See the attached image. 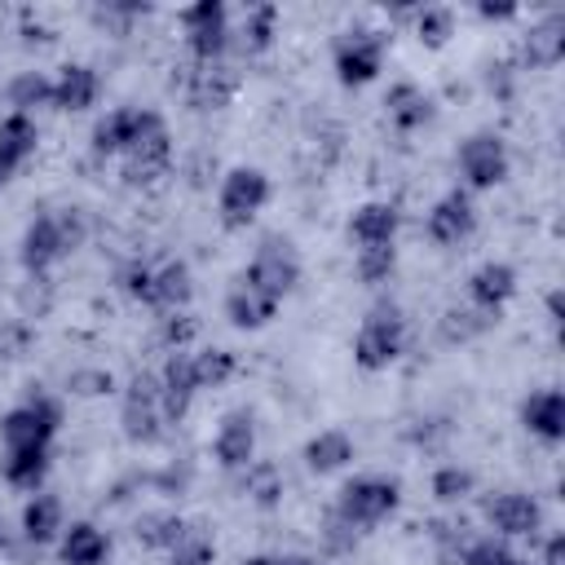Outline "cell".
<instances>
[{
  "label": "cell",
  "mask_w": 565,
  "mask_h": 565,
  "mask_svg": "<svg viewBox=\"0 0 565 565\" xmlns=\"http://www.w3.org/2000/svg\"><path fill=\"white\" fill-rule=\"evenodd\" d=\"M402 503V486L393 477H353L340 486L331 516H340L353 534H371L380 521H388Z\"/></svg>",
  "instance_id": "cell-1"
},
{
  "label": "cell",
  "mask_w": 565,
  "mask_h": 565,
  "mask_svg": "<svg viewBox=\"0 0 565 565\" xmlns=\"http://www.w3.org/2000/svg\"><path fill=\"white\" fill-rule=\"evenodd\" d=\"M406 349V318L397 305H375L358 335H353V362L362 371H388Z\"/></svg>",
  "instance_id": "cell-2"
},
{
  "label": "cell",
  "mask_w": 565,
  "mask_h": 565,
  "mask_svg": "<svg viewBox=\"0 0 565 565\" xmlns=\"http://www.w3.org/2000/svg\"><path fill=\"white\" fill-rule=\"evenodd\" d=\"M269 177L252 163H238L221 177V194H216V212L225 230H247L256 221V212L269 203Z\"/></svg>",
  "instance_id": "cell-3"
},
{
  "label": "cell",
  "mask_w": 565,
  "mask_h": 565,
  "mask_svg": "<svg viewBox=\"0 0 565 565\" xmlns=\"http://www.w3.org/2000/svg\"><path fill=\"white\" fill-rule=\"evenodd\" d=\"M62 428V402L49 393H31L22 406L0 415V441L4 446H49Z\"/></svg>",
  "instance_id": "cell-4"
},
{
  "label": "cell",
  "mask_w": 565,
  "mask_h": 565,
  "mask_svg": "<svg viewBox=\"0 0 565 565\" xmlns=\"http://www.w3.org/2000/svg\"><path fill=\"white\" fill-rule=\"evenodd\" d=\"M238 282H247V287H256V291L282 300V296L300 282V256H296V247H291L287 238L269 234V238L256 247V256L247 260V269H243Z\"/></svg>",
  "instance_id": "cell-5"
},
{
  "label": "cell",
  "mask_w": 565,
  "mask_h": 565,
  "mask_svg": "<svg viewBox=\"0 0 565 565\" xmlns=\"http://www.w3.org/2000/svg\"><path fill=\"white\" fill-rule=\"evenodd\" d=\"M181 26H185L194 62H225L234 31H230V13L221 0H199V4L181 9Z\"/></svg>",
  "instance_id": "cell-6"
},
{
  "label": "cell",
  "mask_w": 565,
  "mask_h": 565,
  "mask_svg": "<svg viewBox=\"0 0 565 565\" xmlns=\"http://www.w3.org/2000/svg\"><path fill=\"white\" fill-rule=\"evenodd\" d=\"M335 79L344 88H362L384 71V35L380 31H344L335 40Z\"/></svg>",
  "instance_id": "cell-7"
},
{
  "label": "cell",
  "mask_w": 565,
  "mask_h": 565,
  "mask_svg": "<svg viewBox=\"0 0 565 565\" xmlns=\"http://www.w3.org/2000/svg\"><path fill=\"white\" fill-rule=\"evenodd\" d=\"M455 159H459V177L468 190H494L499 181H508V168H512V154L503 137L494 132H472Z\"/></svg>",
  "instance_id": "cell-8"
},
{
  "label": "cell",
  "mask_w": 565,
  "mask_h": 565,
  "mask_svg": "<svg viewBox=\"0 0 565 565\" xmlns=\"http://www.w3.org/2000/svg\"><path fill=\"white\" fill-rule=\"evenodd\" d=\"M119 424H124L128 441H159V433L168 428L163 411H159V375L141 371V375L128 380L124 406H119Z\"/></svg>",
  "instance_id": "cell-9"
},
{
  "label": "cell",
  "mask_w": 565,
  "mask_h": 565,
  "mask_svg": "<svg viewBox=\"0 0 565 565\" xmlns=\"http://www.w3.org/2000/svg\"><path fill=\"white\" fill-rule=\"evenodd\" d=\"M481 516L494 539H534L543 530V508L525 490H499L481 503Z\"/></svg>",
  "instance_id": "cell-10"
},
{
  "label": "cell",
  "mask_w": 565,
  "mask_h": 565,
  "mask_svg": "<svg viewBox=\"0 0 565 565\" xmlns=\"http://www.w3.org/2000/svg\"><path fill=\"white\" fill-rule=\"evenodd\" d=\"M163 115L159 110H146V106H119V110H106L97 124H93V154H128V146H137Z\"/></svg>",
  "instance_id": "cell-11"
},
{
  "label": "cell",
  "mask_w": 565,
  "mask_h": 565,
  "mask_svg": "<svg viewBox=\"0 0 565 565\" xmlns=\"http://www.w3.org/2000/svg\"><path fill=\"white\" fill-rule=\"evenodd\" d=\"M172 168V137H168V124L159 119L137 146H128L124 154V181L128 185H154L163 181Z\"/></svg>",
  "instance_id": "cell-12"
},
{
  "label": "cell",
  "mask_w": 565,
  "mask_h": 565,
  "mask_svg": "<svg viewBox=\"0 0 565 565\" xmlns=\"http://www.w3.org/2000/svg\"><path fill=\"white\" fill-rule=\"evenodd\" d=\"M424 230H428V238H433L437 247H459V243L477 230L472 194H468V190H446V194L433 203V212H428Z\"/></svg>",
  "instance_id": "cell-13"
},
{
  "label": "cell",
  "mask_w": 565,
  "mask_h": 565,
  "mask_svg": "<svg viewBox=\"0 0 565 565\" xmlns=\"http://www.w3.org/2000/svg\"><path fill=\"white\" fill-rule=\"evenodd\" d=\"M516 296V269L503 265V260H486L468 274V305L481 313V318H499L503 305Z\"/></svg>",
  "instance_id": "cell-14"
},
{
  "label": "cell",
  "mask_w": 565,
  "mask_h": 565,
  "mask_svg": "<svg viewBox=\"0 0 565 565\" xmlns=\"http://www.w3.org/2000/svg\"><path fill=\"white\" fill-rule=\"evenodd\" d=\"M212 455L225 472H243L256 459V419L252 411H230L212 437Z\"/></svg>",
  "instance_id": "cell-15"
},
{
  "label": "cell",
  "mask_w": 565,
  "mask_h": 565,
  "mask_svg": "<svg viewBox=\"0 0 565 565\" xmlns=\"http://www.w3.org/2000/svg\"><path fill=\"white\" fill-rule=\"evenodd\" d=\"M238 93V71L230 62H194L185 79V97L199 110H225Z\"/></svg>",
  "instance_id": "cell-16"
},
{
  "label": "cell",
  "mask_w": 565,
  "mask_h": 565,
  "mask_svg": "<svg viewBox=\"0 0 565 565\" xmlns=\"http://www.w3.org/2000/svg\"><path fill=\"white\" fill-rule=\"evenodd\" d=\"M18 256H22L26 274H49V269L66 256L57 212H40V216H31V225L22 230V252H18Z\"/></svg>",
  "instance_id": "cell-17"
},
{
  "label": "cell",
  "mask_w": 565,
  "mask_h": 565,
  "mask_svg": "<svg viewBox=\"0 0 565 565\" xmlns=\"http://www.w3.org/2000/svg\"><path fill=\"white\" fill-rule=\"evenodd\" d=\"M35 146H40V128H35V119L31 115H4L0 119V190L13 181V172L35 154Z\"/></svg>",
  "instance_id": "cell-18"
},
{
  "label": "cell",
  "mask_w": 565,
  "mask_h": 565,
  "mask_svg": "<svg viewBox=\"0 0 565 565\" xmlns=\"http://www.w3.org/2000/svg\"><path fill=\"white\" fill-rule=\"evenodd\" d=\"M102 97V75L84 62H66L57 75H53V106L66 110V115H79L88 106H97Z\"/></svg>",
  "instance_id": "cell-19"
},
{
  "label": "cell",
  "mask_w": 565,
  "mask_h": 565,
  "mask_svg": "<svg viewBox=\"0 0 565 565\" xmlns=\"http://www.w3.org/2000/svg\"><path fill=\"white\" fill-rule=\"evenodd\" d=\"M397 225H402V216H397L393 203L366 199V203H358L353 216H349V238H353L358 247H388V243L397 238Z\"/></svg>",
  "instance_id": "cell-20"
},
{
  "label": "cell",
  "mask_w": 565,
  "mask_h": 565,
  "mask_svg": "<svg viewBox=\"0 0 565 565\" xmlns=\"http://www.w3.org/2000/svg\"><path fill=\"white\" fill-rule=\"evenodd\" d=\"M521 424L525 433H534L539 441L556 446L565 437V393L561 388H539L521 402Z\"/></svg>",
  "instance_id": "cell-21"
},
{
  "label": "cell",
  "mask_w": 565,
  "mask_h": 565,
  "mask_svg": "<svg viewBox=\"0 0 565 565\" xmlns=\"http://www.w3.org/2000/svg\"><path fill=\"white\" fill-rule=\"evenodd\" d=\"M525 66H556L565 57V13H543L521 40Z\"/></svg>",
  "instance_id": "cell-22"
},
{
  "label": "cell",
  "mask_w": 565,
  "mask_h": 565,
  "mask_svg": "<svg viewBox=\"0 0 565 565\" xmlns=\"http://www.w3.org/2000/svg\"><path fill=\"white\" fill-rule=\"evenodd\" d=\"M384 115H388V124H393L397 132H415V128H424V124L433 119V97H428L419 84L402 79V84L388 88V97H384Z\"/></svg>",
  "instance_id": "cell-23"
},
{
  "label": "cell",
  "mask_w": 565,
  "mask_h": 565,
  "mask_svg": "<svg viewBox=\"0 0 565 565\" xmlns=\"http://www.w3.org/2000/svg\"><path fill=\"white\" fill-rule=\"evenodd\" d=\"M190 296H194V274H190L185 260H163V265H154L150 309H159V313H177V309L190 305Z\"/></svg>",
  "instance_id": "cell-24"
},
{
  "label": "cell",
  "mask_w": 565,
  "mask_h": 565,
  "mask_svg": "<svg viewBox=\"0 0 565 565\" xmlns=\"http://www.w3.org/2000/svg\"><path fill=\"white\" fill-rule=\"evenodd\" d=\"M57 552H62V565H106L110 539L93 521H71L57 539Z\"/></svg>",
  "instance_id": "cell-25"
},
{
  "label": "cell",
  "mask_w": 565,
  "mask_h": 565,
  "mask_svg": "<svg viewBox=\"0 0 565 565\" xmlns=\"http://www.w3.org/2000/svg\"><path fill=\"white\" fill-rule=\"evenodd\" d=\"M278 305H282V300H274V296H265V291L238 282V287H230V296H225V318H230V327H238V331H256V327H265V322L278 313Z\"/></svg>",
  "instance_id": "cell-26"
},
{
  "label": "cell",
  "mask_w": 565,
  "mask_h": 565,
  "mask_svg": "<svg viewBox=\"0 0 565 565\" xmlns=\"http://www.w3.org/2000/svg\"><path fill=\"white\" fill-rule=\"evenodd\" d=\"M62 530H66V508H62V499L57 494H31L26 499V508H22V534H26V543H53V539H62Z\"/></svg>",
  "instance_id": "cell-27"
},
{
  "label": "cell",
  "mask_w": 565,
  "mask_h": 565,
  "mask_svg": "<svg viewBox=\"0 0 565 565\" xmlns=\"http://www.w3.org/2000/svg\"><path fill=\"white\" fill-rule=\"evenodd\" d=\"M49 472V446H4L0 450V477L18 490H35Z\"/></svg>",
  "instance_id": "cell-28"
},
{
  "label": "cell",
  "mask_w": 565,
  "mask_h": 565,
  "mask_svg": "<svg viewBox=\"0 0 565 565\" xmlns=\"http://www.w3.org/2000/svg\"><path fill=\"white\" fill-rule=\"evenodd\" d=\"M353 450L358 446H353V437L344 428H322V433H313L305 441V463L313 472H340V468L353 463Z\"/></svg>",
  "instance_id": "cell-29"
},
{
  "label": "cell",
  "mask_w": 565,
  "mask_h": 565,
  "mask_svg": "<svg viewBox=\"0 0 565 565\" xmlns=\"http://www.w3.org/2000/svg\"><path fill=\"white\" fill-rule=\"evenodd\" d=\"M4 102H9L13 115H31L35 119L40 106H53V79L40 75V71H18L4 84Z\"/></svg>",
  "instance_id": "cell-30"
},
{
  "label": "cell",
  "mask_w": 565,
  "mask_h": 565,
  "mask_svg": "<svg viewBox=\"0 0 565 565\" xmlns=\"http://www.w3.org/2000/svg\"><path fill=\"white\" fill-rule=\"evenodd\" d=\"M216 561V539L212 530H203L199 521H185V530L177 534V543L168 547V565H212Z\"/></svg>",
  "instance_id": "cell-31"
},
{
  "label": "cell",
  "mask_w": 565,
  "mask_h": 565,
  "mask_svg": "<svg viewBox=\"0 0 565 565\" xmlns=\"http://www.w3.org/2000/svg\"><path fill=\"white\" fill-rule=\"evenodd\" d=\"M274 31H278V9H274V4H252V9L243 13V26H238L234 44H238L243 53H265V49L274 44Z\"/></svg>",
  "instance_id": "cell-32"
},
{
  "label": "cell",
  "mask_w": 565,
  "mask_h": 565,
  "mask_svg": "<svg viewBox=\"0 0 565 565\" xmlns=\"http://www.w3.org/2000/svg\"><path fill=\"white\" fill-rule=\"evenodd\" d=\"M190 366H194V388H225L238 371V358L230 349H199L190 353Z\"/></svg>",
  "instance_id": "cell-33"
},
{
  "label": "cell",
  "mask_w": 565,
  "mask_h": 565,
  "mask_svg": "<svg viewBox=\"0 0 565 565\" xmlns=\"http://www.w3.org/2000/svg\"><path fill=\"white\" fill-rule=\"evenodd\" d=\"M243 490H247V499L256 508H274L282 499V468L269 463V459H252L243 468Z\"/></svg>",
  "instance_id": "cell-34"
},
{
  "label": "cell",
  "mask_w": 565,
  "mask_h": 565,
  "mask_svg": "<svg viewBox=\"0 0 565 565\" xmlns=\"http://www.w3.org/2000/svg\"><path fill=\"white\" fill-rule=\"evenodd\" d=\"M181 530H185V521H181L177 512H146V516L137 521V543L150 547V552H168Z\"/></svg>",
  "instance_id": "cell-35"
},
{
  "label": "cell",
  "mask_w": 565,
  "mask_h": 565,
  "mask_svg": "<svg viewBox=\"0 0 565 565\" xmlns=\"http://www.w3.org/2000/svg\"><path fill=\"white\" fill-rule=\"evenodd\" d=\"M415 35H419V44L441 49V44L455 35V9H446V4H424V9H415Z\"/></svg>",
  "instance_id": "cell-36"
},
{
  "label": "cell",
  "mask_w": 565,
  "mask_h": 565,
  "mask_svg": "<svg viewBox=\"0 0 565 565\" xmlns=\"http://www.w3.org/2000/svg\"><path fill=\"white\" fill-rule=\"evenodd\" d=\"M358 278L366 282V287H380V282H388L393 278V269H397V247L388 243V247H358Z\"/></svg>",
  "instance_id": "cell-37"
},
{
  "label": "cell",
  "mask_w": 565,
  "mask_h": 565,
  "mask_svg": "<svg viewBox=\"0 0 565 565\" xmlns=\"http://www.w3.org/2000/svg\"><path fill=\"white\" fill-rule=\"evenodd\" d=\"M472 486H477V477L468 468H459V463H441L433 472V499L437 503H463L472 494Z\"/></svg>",
  "instance_id": "cell-38"
},
{
  "label": "cell",
  "mask_w": 565,
  "mask_h": 565,
  "mask_svg": "<svg viewBox=\"0 0 565 565\" xmlns=\"http://www.w3.org/2000/svg\"><path fill=\"white\" fill-rule=\"evenodd\" d=\"M194 335H199V318L190 309H177V313L159 318V340L168 344V353H190Z\"/></svg>",
  "instance_id": "cell-39"
},
{
  "label": "cell",
  "mask_w": 565,
  "mask_h": 565,
  "mask_svg": "<svg viewBox=\"0 0 565 565\" xmlns=\"http://www.w3.org/2000/svg\"><path fill=\"white\" fill-rule=\"evenodd\" d=\"M119 291L128 296V300H141V305H150V282H154V265H146V260H128L124 269H119Z\"/></svg>",
  "instance_id": "cell-40"
},
{
  "label": "cell",
  "mask_w": 565,
  "mask_h": 565,
  "mask_svg": "<svg viewBox=\"0 0 565 565\" xmlns=\"http://www.w3.org/2000/svg\"><path fill=\"white\" fill-rule=\"evenodd\" d=\"M490 327V318H481L477 309H450L446 318H441V335L446 340H472L477 331H486Z\"/></svg>",
  "instance_id": "cell-41"
},
{
  "label": "cell",
  "mask_w": 565,
  "mask_h": 565,
  "mask_svg": "<svg viewBox=\"0 0 565 565\" xmlns=\"http://www.w3.org/2000/svg\"><path fill=\"white\" fill-rule=\"evenodd\" d=\"M66 388L79 393V397H97V393H110V388H115V375L102 371V366H84V371H71Z\"/></svg>",
  "instance_id": "cell-42"
},
{
  "label": "cell",
  "mask_w": 565,
  "mask_h": 565,
  "mask_svg": "<svg viewBox=\"0 0 565 565\" xmlns=\"http://www.w3.org/2000/svg\"><path fill=\"white\" fill-rule=\"evenodd\" d=\"M322 543H327V552H349V547L358 543V534H353L340 516L327 512V521H322Z\"/></svg>",
  "instance_id": "cell-43"
},
{
  "label": "cell",
  "mask_w": 565,
  "mask_h": 565,
  "mask_svg": "<svg viewBox=\"0 0 565 565\" xmlns=\"http://www.w3.org/2000/svg\"><path fill=\"white\" fill-rule=\"evenodd\" d=\"M543 565H565V534H547V543H543Z\"/></svg>",
  "instance_id": "cell-44"
},
{
  "label": "cell",
  "mask_w": 565,
  "mask_h": 565,
  "mask_svg": "<svg viewBox=\"0 0 565 565\" xmlns=\"http://www.w3.org/2000/svg\"><path fill=\"white\" fill-rule=\"evenodd\" d=\"M477 13L486 22H508V18H516V4H477Z\"/></svg>",
  "instance_id": "cell-45"
},
{
  "label": "cell",
  "mask_w": 565,
  "mask_h": 565,
  "mask_svg": "<svg viewBox=\"0 0 565 565\" xmlns=\"http://www.w3.org/2000/svg\"><path fill=\"white\" fill-rule=\"evenodd\" d=\"M274 565H318V561L305 552H287V556H274Z\"/></svg>",
  "instance_id": "cell-46"
},
{
  "label": "cell",
  "mask_w": 565,
  "mask_h": 565,
  "mask_svg": "<svg viewBox=\"0 0 565 565\" xmlns=\"http://www.w3.org/2000/svg\"><path fill=\"white\" fill-rule=\"evenodd\" d=\"M243 565H274V556H247Z\"/></svg>",
  "instance_id": "cell-47"
},
{
  "label": "cell",
  "mask_w": 565,
  "mask_h": 565,
  "mask_svg": "<svg viewBox=\"0 0 565 565\" xmlns=\"http://www.w3.org/2000/svg\"><path fill=\"white\" fill-rule=\"evenodd\" d=\"M4 547H9V530L0 525V552H4Z\"/></svg>",
  "instance_id": "cell-48"
},
{
  "label": "cell",
  "mask_w": 565,
  "mask_h": 565,
  "mask_svg": "<svg viewBox=\"0 0 565 565\" xmlns=\"http://www.w3.org/2000/svg\"><path fill=\"white\" fill-rule=\"evenodd\" d=\"M508 565H525V561H521V556H512V561H508Z\"/></svg>",
  "instance_id": "cell-49"
}]
</instances>
